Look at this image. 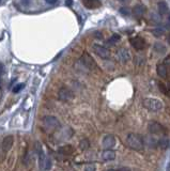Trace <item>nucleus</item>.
<instances>
[{
    "label": "nucleus",
    "instance_id": "obj_30",
    "mask_svg": "<svg viewBox=\"0 0 170 171\" xmlns=\"http://www.w3.org/2000/svg\"><path fill=\"white\" fill-rule=\"evenodd\" d=\"M46 3H48V4H57L58 1H50V0H47V1H46Z\"/></svg>",
    "mask_w": 170,
    "mask_h": 171
},
{
    "label": "nucleus",
    "instance_id": "obj_14",
    "mask_svg": "<svg viewBox=\"0 0 170 171\" xmlns=\"http://www.w3.org/2000/svg\"><path fill=\"white\" fill-rule=\"evenodd\" d=\"M102 158L105 162H109V160H113L116 158V152L113 150H105L102 153Z\"/></svg>",
    "mask_w": 170,
    "mask_h": 171
},
{
    "label": "nucleus",
    "instance_id": "obj_13",
    "mask_svg": "<svg viewBox=\"0 0 170 171\" xmlns=\"http://www.w3.org/2000/svg\"><path fill=\"white\" fill-rule=\"evenodd\" d=\"M82 4L88 9H98L101 7L102 3L99 0H84Z\"/></svg>",
    "mask_w": 170,
    "mask_h": 171
},
{
    "label": "nucleus",
    "instance_id": "obj_11",
    "mask_svg": "<svg viewBox=\"0 0 170 171\" xmlns=\"http://www.w3.org/2000/svg\"><path fill=\"white\" fill-rule=\"evenodd\" d=\"M13 143H14V138L13 136H11V135H9V136H6V138L3 139V141H2V151L3 152H8V151L11 150V148L13 146Z\"/></svg>",
    "mask_w": 170,
    "mask_h": 171
},
{
    "label": "nucleus",
    "instance_id": "obj_6",
    "mask_svg": "<svg viewBox=\"0 0 170 171\" xmlns=\"http://www.w3.org/2000/svg\"><path fill=\"white\" fill-rule=\"evenodd\" d=\"M43 124L46 127H49V128H58L60 126V122L57 118L53 117V115H48V117L43 118Z\"/></svg>",
    "mask_w": 170,
    "mask_h": 171
},
{
    "label": "nucleus",
    "instance_id": "obj_27",
    "mask_svg": "<svg viewBox=\"0 0 170 171\" xmlns=\"http://www.w3.org/2000/svg\"><path fill=\"white\" fill-rule=\"evenodd\" d=\"M163 33H164V30H163V29H155V30H153V34L156 35V37H159V35H162Z\"/></svg>",
    "mask_w": 170,
    "mask_h": 171
},
{
    "label": "nucleus",
    "instance_id": "obj_7",
    "mask_svg": "<svg viewBox=\"0 0 170 171\" xmlns=\"http://www.w3.org/2000/svg\"><path fill=\"white\" fill-rule=\"evenodd\" d=\"M130 42H131V45H132L133 47L135 48V49H137V50H141L143 49V48L145 47V38H142L141 37H134V38H132L130 40Z\"/></svg>",
    "mask_w": 170,
    "mask_h": 171
},
{
    "label": "nucleus",
    "instance_id": "obj_20",
    "mask_svg": "<svg viewBox=\"0 0 170 171\" xmlns=\"http://www.w3.org/2000/svg\"><path fill=\"white\" fill-rule=\"evenodd\" d=\"M157 144H159V146L161 149H163V150H166V149L169 146V140L166 138V137H163V138H161L159 141H157Z\"/></svg>",
    "mask_w": 170,
    "mask_h": 171
},
{
    "label": "nucleus",
    "instance_id": "obj_32",
    "mask_svg": "<svg viewBox=\"0 0 170 171\" xmlns=\"http://www.w3.org/2000/svg\"><path fill=\"white\" fill-rule=\"evenodd\" d=\"M167 41H168V43H169V44H170V33H169V34H168V38H167Z\"/></svg>",
    "mask_w": 170,
    "mask_h": 171
},
{
    "label": "nucleus",
    "instance_id": "obj_16",
    "mask_svg": "<svg viewBox=\"0 0 170 171\" xmlns=\"http://www.w3.org/2000/svg\"><path fill=\"white\" fill-rule=\"evenodd\" d=\"M145 11H147V9H145V6L137 4V6H135L134 9H133V14H134L136 17H140V16H142L143 14L145 13Z\"/></svg>",
    "mask_w": 170,
    "mask_h": 171
},
{
    "label": "nucleus",
    "instance_id": "obj_31",
    "mask_svg": "<svg viewBox=\"0 0 170 171\" xmlns=\"http://www.w3.org/2000/svg\"><path fill=\"white\" fill-rule=\"evenodd\" d=\"M121 12H122V13H124V14H128V13H130L127 10H124V9H121Z\"/></svg>",
    "mask_w": 170,
    "mask_h": 171
},
{
    "label": "nucleus",
    "instance_id": "obj_19",
    "mask_svg": "<svg viewBox=\"0 0 170 171\" xmlns=\"http://www.w3.org/2000/svg\"><path fill=\"white\" fill-rule=\"evenodd\" d=\"M157 86H159V89L161 92H163L166 96L170 97V89L168 88V87L165 85V83H163L162 81H159V83H157Z\"/></svg>",
    "mask_w": 170,
    "mask_h": 171
},
{
    "label": "nucleus",
    "instance_id": "obj_33",
    "mask_svg": "<svg viewBox=\"0 0 170 171\" xmlns=\"http://www.w3.org/2000/svg\"><path fill=\"white\" fill-rule=\"evenodd\" d=\"M168 26L170 27V15H169V17H168Z\"/></svg>",
    "mask_w": 170,
    "mask_h": 171
},
{
    "label": "nucleus",
    "instance_id": "obj_26",
    "mask_svg": "<svg viewBox=\"0 0 170 171\" xmlns=\"http://www.w3.org/2000/svg\"><path fill=\"white\" fill-rule=\"evenodd\" d=\"M85 170L86 171H95V166H94L93 164H88V165L86 166V168H85Z\"/></svg>",
    "mask_w": 170,
    "mask_h": 171
},
{
    "label": "nucleus",
    "instance_id": "obj_4",
    "mask_svg": "<svg viewBox=\"0 0 170 171\" xmlns=\"http://www.w3.org/2000/svg\"><path fill=\"white\" fill-rule=\"evenodd\" d=\"M148 129L152 135H164L166 134V128L156 121H151L148 124Z\"/></svg>",
    "mask_w": 170,
    "mask_h": 171
},
{
    "label": "nucleus",
    "instance_id": "obj_17",
    "mask_svg": "<svg viewBox=\"0 0 170 171\" xmlns=\"http://www.w3.org/2000/svg\"><path fill=\"white\" fill-rule=\"evenodd\" d=\"M156 72H157V74H159V76L163 77V78H166L167 74H168V71H167V66H165L163 63L157 64Z\"/></svg>",
    "mask_w": 170,
    "mask_h": 171
},
{
    "label": "nucleus",
    "instance_id": "obj_2",
    "mask_svg": "<svg viewBox=\"0 0 170 171\" xmlns=\"http://www.w3.org/2000/svg\"><path fill=\"white\" fill-rule=\"evenodd\" d=\"M36 146H38V154H39V167L42 171H47L52 168V162L45 155V153L43 152L42 148L39 143H36Z\"/></svg>",
    "mask_w": 170,
    "mask_h": 171
},
{
    "label": "nucleus",
    "instance_id": "obj_29",
    "mask_svg": "<svg viewBox=\"0 0 170 171\" xmlns=\"http://www.w3.org/2000/svg\"><path fill=\"white\" fill-rule=\"evenodd\" d=\"M118 171H131L130 168H127V167H123V168H120Z\"/></svg>",
    "mask_w": 170,
    "mask_h": 171
},
{
    "label": "nucleus",
    "instance_id": "obj_25",
    "mask_svg": "<svg viewBox=\"0 0 170 171\" xmlns=\"http://www.w3.org/2000/svg\"><path fill=\"white\" fill-rule=\"evenodd\" d=\"M4 73V69H3V64L0 63V89H2V75Z\"/></svg>",
    "mask_w": 170,
    "mask_h": 171
},
{
    "label": "nucleus",
    "instance_id": "obj_3",
    "mask_svg": "<svg viewBox=\"0 0 170 171\" xmlns=\"http://www.w3.org/2000/svg\"><path fill=\"white\" fill-rule=\"evenodd\" d=\"M143 106L150 111H159V109H162L163 104L161 101L156 98H145L143 101Z\"/></svg>",
    "mask_w": 170,
    "mask_h": 171
},
{
    "label": "nucleus",
    "instance_id": "obj_24",
    "mask_svg": "<svg viewBox=\"0 0 170 171\" xmlns=\"http://www.w3.org/2000/svg\"><path fill=\"white\" fill-rule=\"evenodd\" d=\"M25 87V85L24 83H17V85H15L14 86V88L12 89V91H13V93H18L19 91L21 90V89Z\"/></svg>",
    "mask_w": 170,
    "mask_h": 171
},
{
    "label": "nucleus",
    "instance_id": "obj_36",
    "mask_svg": "<svg viewBox=\"0 0 170 171\" xmlns=\"http://www.w3.org/2000/svg\"><path fill=\"white\" fill-rule=\"evenodd\" d=\"M107 171H116V170H107Z\"/></svg>",
    "mask_w": 170,
    "mask_h": 171
},
{
    "label": "nucleus",
    "instance_id": "obj_5",
    "mask_svg": "<svg viewBox=\"0 0 170 171\" xmlns=\"http://www.w3.org/2000/svg\"><path fill=\"white\" fill-rule=\"evenodd\" d=\"M92 48H93L94 52H95L99 58H102V59H108V58L110 57V52H109L106 47L102 46V45L94 44Z\"/></svg>",
    "mask_w": 170,
    "mask_h": 171
},
{
    "label": "nucleus",
    "instance_id": "obj_21",
    "mask_svg": "<svg viewBox=\"0 0 170 171\" xmlns=\"http://www.w3.org/2000/svg\"><path fill=\"white\" fill-rule=\"evenodd\" d=\"M154 50L159 52V54H164V52H166V47H165L162 43H156V44L154 45Z\"/></svg>",
    "mask_w": 170,
    "mask_h": 171
},
{
    "label": "nucleus",
    "instance_id": "obj_9",
    "mask_svg": "<svg viewBox=\"0 0 170 171\" xmlns=\"http://www.w3.org/2000/svg\"><path fill=\"white\" fill-rule=\"evenodd\" d=\"M80 61L82 62V64H84L86 67H88V69H94V67H96V64H95V62H94V60L92 59V57L90 56L89 54H87V52H85V54L81 56Z\"/></svg>",
    "mask_w": 170,
    "mask_h": 171
},
{
    "label": "nucleus",
    "instance_id": "obj_12",
    "mask_svg": "<svg viewBox=\"0 0 170 171\" xmlns=\"http://www.w3.org/2000/svg\"><path fill=\"white\" fill-rule=\"evenodd\" d=\"M117 57H118V59L120 60L121 62H126L131 59L130 52H128L126 49H124V48L118 50V52H117Z\"/></svg>",
    "mask_w": 170,
    "mask_h": 171
},
{
    "label": "nucleus",
    "instance_id": "obj_34",
    "mask_svg": "<svg viewBox=\"0 0 170 171\" xmlns=\"http://www.w3.org/2000/svg\"><path fill=\"white\" fill-rule=\"evenodd\" d=\"M65 3L69 4V6H70V4H72V1H67V2H65Z\"/></svg>",
    "mask_w": 170,
    "mask_h": 171
},
{
    "label": "nucleus",
    "instance_id": "obj_35",
    "mask_svg": "<svg viewBox=\"0 0 170 171\" xmlns=\"http://www.w3.org/2000/svg\"><path fill=\"white\" fill-rule=\"evenodd\" d=\"M167 171H170V164L168 165V168H167Z\"/></svg>",
    "mask_w": 170,
    "mask_h": 171
},
{
    "label": "nucleus",
    "instance_id": "obj_22",
    "mask_svg": "<svg viewBox=\"0 0 170 171\" xmlns=\"http://www.w3.org/2000/svg\"><path fill=\"white\" fill-rule=\"evenodd\" d=\"M119 41H120V35H119V34H113V37L108 38L107 43L109 45H115L117 42H119Z\"/></svg>",
    "mask_w": 170,
    "mask_h": 171
},
{
    "label": "nucleus",
    "instance_id": "obj_28",
    "mask_svg": "<svg viewBox=\"0 0 170 171\" xmlns=\"http://www.w3.org/2000/svg\"><path fill=\"white\" fill-rule=\"evenodd\" d=\"M164 64L165 66H170V55H168L166 58H165V60H164Z\"/></svg>",
    "mask_w": 170,
    "mask_h": 171
},
{
    "label": "nucleus",
    "instance_id": "obj_8",
    "mask_svg": "<svg viewBox=\"0 0 170 171\" xmlns=\"http://www.w3.org/2000/svg\"><path fill=\"white\" fill-rule=\"evenodd\" d=\"M58 97H59L60 101L62 102H67L73 97V92L70 90L69 88H61L58 92Z\"/></svg>",
    "mask_w": 170,
    "mask_h": 171
},
{
    "label": "nucleus",
    "instance_id": "obj_23",
    "mask_svg": "<svg viewBox=\"0 0 170 171\" xmlns=\"http://www.w3.org/2000/svg\"><path fill=\"white\" fill-rule=\"evenodd\" d=\"M79 146H80L81 150H87V149L90 146V142L88 139H82L80 141V143H79Z\"/></svg>",
    "mask_w": 170,
    "mask_h": 171
},
{
    "label": "nucleus",
    "instance_id": "obj_10",
    "mask_svg": "<svg viewBox=\"0 0 170 171\" xmlns=\"http://www.w3.org/2000/svg\"><path fill=\"white\" fill-rule=\"evenodd\" d=\"M102 144L105 148V150H111V148H113L116 144V139L113 135H107L105 138L102 141Z\"/></svg>",
    "mask_w": 170,
    "mask_h": 171
},
{
    "label": "nucleus",
    "instance_id": "obj_15",
    "mask_svg": "<svg viewBox=\"0 0 170 171\" xmlns=\"http://www.w3.org/2000/svg\"><path fill=\"white\" fill-rule=\"evenodd\" d=\"M58 151L62 155H72L74 153V148L72 146H70V144H65V146H60Z\"/></svg>",
    "mask_w": 170,
    "mask_h": 171
},
{
    "label": "nucleus",
    "instance_id": "obj_18",
    "mask_svg": "<svg viewBox=\"0 0 170 171\" xmlns=\"http://www.w3.org/2000/svg\"><path fill=\"white\" fill-rule=\"evenodd\" d=\"M157 7H159V12L161 15H165V14H167L169 12V8H168V6H167L166 2H164V1L159 2Z\"/></svg>",
    "mask_w": 170,
    "mask_h": 171
},
{
    "label": "nucleus",
    "instance_id": "obj_1",
    "mask_svg": "<svg viewBox=\"0 0 170 171\" xmlns=\"http://www.w3.org/2000/svg\"><path fill=\"white\" fill-rule=\"evenodd\" d=\"M126 144L128 148L135 151H141L145 148V140H143L142 136L138 134H128L126 137Z\"/></svg>",
    "mask_w": 170,
    "mask_h": 171
}]
</instances>
